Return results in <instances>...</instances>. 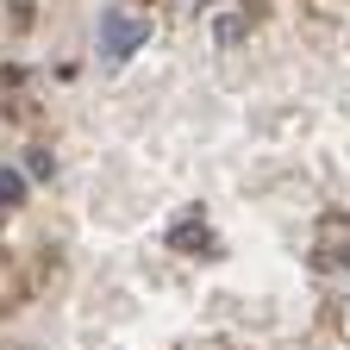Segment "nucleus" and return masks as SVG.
<instances>
[{"label":"nucleus","mask_w":350,"mask_h":350,"mask_svg":"<svg viewBox=\"0 0 350 350\" xmlns=\"http://www.w3.org/2000/svg\"><path fill=\"white\" fill-rule=\"evenodd\" d=\"M144 44H150V19L138 7H125V0H113V7L100 13V57L125 63L131 51H144Z\"/></svg>","instance_id":"1"},{"label":"nucleus","mask_w":350,"mask_h":350,"mask_svg":"<svg viewBox=\"0 0 350 350\" xmlns=\"http://www.w3.org/2000/svg\"><path fill=\"white\" fill-rule=\"evenodd\" d=\"M19 194H25V175L19 169H0V206H19Z\"/></svg>","instance_id":"2"}]
</instances>
